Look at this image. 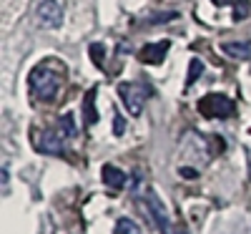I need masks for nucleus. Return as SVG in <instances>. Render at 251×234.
<instances>
[{"instance_id":"aec40b11","label":"nucleus","mask_w":251,"mask_h":234,"mask_svg":"<svg viewBox=\"0 0 251 234\" xmlns=\"http://www.w3.org/2000/svg\"><path fill=\"white\" fill-rule=\"evenodd\" d=\"M249 172H251V148H249Z\"/></svg>"},{"instance_id":"f257e3e1","label":"nucleus","mask_w":251,"mask_h":234,"mask_svg":"<svg viewBox=\"0 0 251 234\" xmlns=\"http://www.w3.org/2000/svg\"><path fill=\"white\" fill-rule=\"evenodd\" d=\"M53 60H46V63H40V66H35L28 76V83H30V93L38 98V101H53L58 88H60V81H63V68L55 71L50 66Z\"/></svg>"},{"instance_id":"9b49d317","label":"nucleus","mask_w":251,"mask_h":234,"mask_svg":"<svg viewBox=\"0 0 251 234\" xmlns=\"http://www.w3.org/2000/svg\"><path fill=\"white\" fill-rule=\"evenodd\" d=\"M116 234H141V227H138L133 219L123 217V219L116 222Z\"/></svg>"},{"instance_id":"1a4fd4ad","label":"nucleus","mask_w":251,"mask_h":234,"mask_svg":"<svg viewBox=\"0 0 251 234\" xmlns=\"http://www.w3.org/2000/svg\"><path fill=\"white\" fill-rule=\"evenodd\" d=\"M100 176H103V184H108L111 189H123L126 181H128V176H126V172H121L118 166L113 164H106L100 169Z\"/></svg>"},{"instance_id":"2eb2a0df","label":"nucleus","mask_w":251,"mask_h":234,"mask_svg":"<svg viewBox=\"0 0 251 234\" xmlns=\"http://www.w3.org/2000/svg\"><path fill=\"white\" fill-rule=\"evenodd\" d=\"M103 56H106V48H103V43H91V58L96 66H100L103 63Z\"/></svg>"},{"instance_id":"4468645a","label":"nucleus","mask_w":251,"mask_h":234,"mask_svg":"<svg viewBox=\"0 0 251 234\" xmlns=\"http://www.w3.org/2000/svg\"><path fill=\"white\" fill-rule=\"evenodd\" d=\"M178 13L176 10H169V13H156L151 18H146V26H156V23H166V20H176Z\"/></svg>"},{"instance_id":"6ab92c4d","label":"nucleus","mask_w":251,"mask_h":234,"mask_svg":"<svg viewBox=\"0 0 251 234\" xmlns=\"http://www.w3.org/2000/svg\"><path fill=\"white\" fill-rule=\"evenodd\" d=\"M178 234H188V229H186V227H181V229H178Z\"/></svg>"},{"instance_id":"7ed1b4c3","label":"nucleus","mask_w":251,"mask_h":234,"mask_svg":"<svg viewBox=\"0 0 251 234\" xmlns=\"http://www.w3.org/2000/svg\"><path fill=\"white\" fill-rule=\"evenodd\" d=\"M63 15H66V10H63V3H58V0H40V3L35 5V23L43 30L60 28Z\"/></svg>"},{"instance_id":"39448f33","label":"nucleus","mask_w":251,"mask_h":234,"mask_svg":"<svg viewBox=\"0 0 251 234\" xmlns=\"http://www.w3.org/2000/svg\"><path fill=\"white\" fill-rule=\"evenodd\" d=\"M143 209L149 211V217L153 219L156 229L161 234H171V219H169V211H166V206L158 202V197L153 194V191H146V197H143Z\"/></svg>"},{"instance_id":"9d476101","label":"nucleus","mask_w":251,"mask_h":234,"mask_svg":"<svg viewBox=\"0 0 251 234\" xmlns=\"http://www.w3.org/2000/svg\"><path fill=\"white\" fill-rule=\"evenodd\" d=\"M96 121H98V114H96V88H88L86 96H83V123L93 126Z\"/></svg>"},{"instance_id":"f8f14e48","label":"nucleus","mask_w":251,"mask_h":234,"mask_svg":"<svg viewBox=\"0 0 251 234\" xmlns=\"http://www.w3.org/2000/svg\"><path fill=\"white\" fill-rule=\"evenodd\" d=\"M58 131H63V136H75L78 134V126L73 121V114H66L58 121Z\"/></svg>"},{"instance_id":"6e6552de","label":"nucleus","mask_w":251,"mask_h":234,"mask_svg":"<svg viewBox=\"0 0 251 234\" xmlns=\"http://www.w3.org/2000/svg\"><path fill=\"white\" fill-rule=\"evenodd\" d=\"M221 53L236 60H246L251 58V43L249 40H226V43H221Z\"/></svg>"},{"instance_id":"f3484780","label":"nucleus","mask_w":251,"mask_h":234,"mask_svg":"<svg viewBox=\"0 0 251 234\" xmlns=\"http://www.w3.org/2000/svg\"><path fill=\"white\" fill-rule=\"evenodd\" d=\"M113 134L116 136L126 134V118H121V114H116V118H113Z\"/></svg>"},{"instance_id":"a211bd4d","label":"nucleus","mask_w":251,"mask_h":234,"mask_svg":"<svg viewBox=\"0 0 251 234\" xmlns=\"http://www.w3.org/2000/svg\"><path fill=\"white\" fill-rule=\"evenodd\" d=\"M3 191L8 194V166H3Z\"/></svg>"},{"instance_id":"f03ea898","label":"nucleus","mask_w":251,"mask_h":234,"mask_svg":"<svg viewBox=\"0 0 251 234\" xmlns=\"http://www.w3.org/2000/svg\"><path fill=\"white\" fill-rule=\"evenodd\" d=\"M118 96L131 116H141L146 98L151 96V86L143 81H126V83H118Z\"/></svg>"},{"instance_id":"ddd939ff","label":"nucleus","mask_w":251,"mask_h":234,"mask_svg":"<svg viewBox=\"0 0 251 234\" xmlns=\"http://www.w3.org/2000/svg\"><path fill=\"white\" fill-rule=\"evenodd\" d=\"M203 73V63L199 60V58H194L191 60V66H188V76H186V88H191L194 83H196V78Z\"/></svg>"},{"instance_id":"20e7f679","label":"nucleus","mask_w":251,"mask_h":234,"mask_svg":"<svg viewBox=\"0 0 251 234\" xmlns=\"http://www.w3.org/2000/svg\"><path fill=\"white\" fill-rule=\"evenodd\" d=\"M199 114L206 118H228L234 114V101L221 93H208L199 101Z\"/></svg>"},{"instance_id":"423d86ee","label":"nucleus","mask_w":251,"mask_h":234,"mask_svg":"<svg viewBox=\"0 0 251 234\" xmlns=\"http://www.w3.org/2000/svg\"><path fill=\"white\" fill-rule=\"evenodd\" d=\"M35 148L40 154H50V156H58L63 154V131H53V129H43L38 136H35Z\"/></svg>"},{"instance_id":"0eeeda50","label":"nucleus","mask_w":251,"mask_h":234,"mask_svg":"<svg viewBox=\"0 0 251 234\" xmlns=\"http://www.w3.org/2000/svg\"><path fill=\"white\" fill-rule=\"evenodd\" d=\"M171 43L169 40H153V43H146L138 53L141 63H149V66H156V63H161L166 58V53H169Z\"/></svg>"},{"instance_id":"dca6fc26","label":"nucleus","mask_w":251,"mask_h":234,"mask_svg":"<svg viewBox=\"0 0 251 234\" xmlns=\"http://www.w3.org/2000/svg\"><path fill=\"white\" fill-rule=\"evenodd\" d=\"M246 15H249V3L246 0H236L234 3V20H241Z\"/></svg>"}]
</instances>
